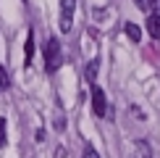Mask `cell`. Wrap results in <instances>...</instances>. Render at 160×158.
<instances>
[{
  "label": "cell",
  "instance_id": "6da1fadb",
  "mask_svg": "<svg viewBox=\"0 0 160 158\" xmlns=\"http://www.w3.org/2000/svg\"><path fill=\"white\" fill-rule=\"evenodd\" d=\"M58 63H61V45H58L55 37H50L48 42H45V69L52 74V71L58 69Z\"/></svg>",
  "mask_w": 160,
  "mask_h": 158
},
{
  "label": "cell",
  "instance_id": "7a4b0ae2",
  "mask_svg": "<svg viewBox=\"0 0 160 158\" xmlns=\"http://www.w3.org/2000/svg\"><path fill=\"white\" fill-rule=\"evenodd\" d=\"M74 8H76V0H61V32H71Z\"/></svg>",
  "mask_w": 160,
  "mask_h": 158
},
{
  "label": "cell",
  "instance_id": "3957f363",
  "mask_svg": "<svg viewBox=\"0 0 160 158\" xmlns=\"http://www.w3.org/2000/svg\"><path fill=\"white\" fill-rule=\"evenodd\" d=\"M92 111H95V116L102 118L108 113V103H105V92L97 87V84H92Z\"/></svg>",
  "mask_w": 160,
  "mask_h": 158
},
{
  "label": "cell",
  "instance_id": "277c9868",
  "mask_svg": "<svg viewBox=\"0 0 160 158\" xmlns=\"http://www.w3.org/2000/svg\"><path fill=\"white\" fill-rule=\"evenodd\" d=\"M147 32L152 40H160V13H150L147 18Z\"/></svg>",
  "mask_w": 160,
  "mask_h": 158
},
{
  "label": "cell",
  "instance_id": "5b68a950",
  "mask_svg": "<svg viewBox=\"0 0 160 158\" xmlns=\"http://www.w3.org/2000/svg\"><path fill=\"white\" fill-rule=\"evenodd\" d=\"M32 58H34V32L29 29V34H26V45H24V63L29 66Z\"/></svg>",
  "mask_w": 160,
  "mask_h": 158
},
{
  "label": "cell",
  "instance_id": "8992f818",
  "mask_svg": "<svg viewBox=\"0 0 160 158\" xmlns=\"http://www.w3.org/2000/svg\"><path fill=\"white\" fill-rule=\"evenodd\" d=\"M123 32H126V37H129L131 42H142V29H139L137 24L126 21V26H123Z\"/></svg>",
  "mask_w": 160,
  "mask_h": 158
},
{
  "label": "cell",
  "instance_id": "52a82bcc",
  "mask_svg": "<svg viewBox=\"0 0 160 158\" xmlns=\"http://www.w3.org/2000/svg\"><path fill=\"white\" fill-rule=\"evenodd\" d=\"M97 71H100V58L89 61V66H87V82H92V84H95V79H97Z\"/></svg>",
  "mask_w": 160,
  "mask_h": 158
},
{
  "label": "cell",
  "instance_id": "ba28073f",
  "mask_svg": "<svg viewBox=\"0 0 160 158\" xmlns=\"http://www.w3.org/2000/svg\"><path fill=\"white\" fill-rule=\"evenodd\" d=\"M5 142H8V127H5V118L0 116V150L5 148Z\"/></svg>",
  "mask_w": 160,
  "mask_h": 158
},
{
  "label": "cell",
  "instance_id": "9c48e42d",
  "mask_svg": "<svg viewBox=\"0 0 160 158\" xmlns=\"http://www.w3.org/2000/svg\"><path fill=\"white\" fill-rule=\"evenodd\" d=\"M8 87H11V76H8V71L0 66V92H5Z\"/></svg>",
  "mask_w": 160,
  "mask_h": 158
},
{
  "label": "cell",
  "instance_id": "30bf717a",
  "mask_svg": "<svg viewBox=\"0 0 160 158\" xmlns=\"http://www.w3.org/2000/svg\"><path fill=\"white\" fill-rule=\"evenodd\" d=\"M137 155L139 158H150V142H137Z\"/></svg>",
  "mask_w": 160,
  "mask_h": 158
},
{
  "label": "cell",
  "instance_id": "8fae6325",
  "mask_svg": "<svg viewBox=\"0 0 160 158\" xmlns=\"http://www.w3.org/2000/svg\"><path fill=\"white\" fill-rule=\"evenodd\" d=\"M82 158H100V153H97V150H92V148H87Z\"/></svg>",
  "mask_w": 160,
  "mask_h": 158
},
{
  "label": "cell",
  "instance_id": "7c38bea8",
  "mask_svg": "<svg viewBox=\"0 0 160 158\" xmlns=\"http://www.w3.org/2000/svg\"><path fill=\"white\" fill-rule=\"evenodd\" d=\"M63 124H66V121H63V116H55V129H58V132H63V129H66Z\"/></svg>",
  "mask_w": 160,
  "mask_h": 158
},
{
  "label": "cell",
  "instance_id": "4fadbf2b",
  "mask_svg": "<svg viewBox=\"0 0 160 158\" xmlns=\"http://www.w3.org/2000/svg\"><path fill=\"white\" fill-rule=\"evenodd\" d=\"M134 3L139 5V8H147V0H134Z\"/></svg>",
  "mask_w": 160,
  "mask_h": 158
}]
</instances>
